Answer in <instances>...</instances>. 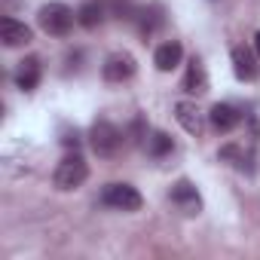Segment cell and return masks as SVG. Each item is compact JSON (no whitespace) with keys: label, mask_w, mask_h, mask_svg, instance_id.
Returning <instances> with one entry per match:
<instances>
[{"label":"cell","mask_w":260,"mask_h":260,"mask_svg":"<svg viewBox=\"0 0 260 260\" xmlns=\"http://www.w3.org/2000/svg\"><path fill=\"white\" fill-rule=\"evenodd\" d=\"M37 22H40V28H43L49 37H68L71 28H74V22H77V16H74V10H71L68 4H61V0H52V4L40 7Z\"/></svg>","instance_id":"obj_1"},{"label":"cell","mask_w":260,"mask_h":260,"mask_svg":"<svg viewBox=\"0 0 260 260\" xmlns=\"http://www.w3.org/2000/svg\"><path fill=\"white\" fill-rule=\"evenodd\" d=\"M89 144H92V150H95L101 159H110V156H116L119 147H122V132H119L113 122L98 119V122L89 128Z\"/></svg>","instance_id":"obj_2"},{"label":"cell","mask_w":260,"mask_h":260,"mask_svg":"<svg viewBox=\"0 0 260 260\" xmlns=\"http://www.w3.org/2000/svg\"><path fill=\"white\" fill-rule=\"evenodd\" d=\"M89 178V166H86V159L83 156H77V153H71V156H64L58 166H55V175H52V184L58 187V190H77V187H83V181Z\"/></svg>","instance_id":"obj_3"},{"label":"cell","mask_w":260,"mask_h":260,"mask_svg":"<svg viewBox=\"0 0 260 260\" xmlns=\"http://www.w3.org/2000/svg\"><path fill=\"white\" fill-rule=\"evenodd\" d=\"M101 202L107 208H116V211H138L144 205L141 193L132 184H119V181H113V184H107L101 190Z\"/></svg>","instance_id":"obj_4"},{"label":"cell","mask_w":260,"mask_h":260,"mask_svg":"<svg viewBox=\"0 0 260 260\" xmlns=\"http://www.w3.org/2000/svg\"><path fill=\"white\" fill-rule=\"evenodd\" d=\"M138 71V61L132 52H110L101 64V77L107 83H125V80H132Z\"/></svg>","instance_id":"obj_5"},{"label":"cell","mask_w":260,"mask_h":260,"mask_svg":"<svg viewBox=\"0 0 260 260\" xmlns=\"http://www.w3.org/2000/svg\"><path fill=\"white\" fill-rule=\"evenodd\" d=\"M169 199L184 211V214H199L202 211V196H199V190H196V184H190L187 178H181L175 187H172V193H169Z\"/></svg>","instance_id":"obj_6"},{"label":"cell","mask_w":260,"mask_h":260,"mask_svg":"<svg viewBox=\"0 0 260 260\" xmlns=\"http://www.w3.org/2000/svg\"><path fill=\"white\" fill-rule=\"evenodd\" d=\"M31 37H34V34H31V28H28L25 22H16V19H10V16L0 19V40H4V46H10V49L28 46Z\"/></svg>","instance_id":"obj_7"},{"label":"cell","mask_w":260,"mask_h":260,"mask_svg":"<svg viewBox=\"0 0 260 260\" xmlns=\"http://www.w3.org/2000/svg\"><path fill=\"white\" fill-rule=\"evenodd\" d=\"M40 77H43V68H40V58H37V55L22 58L19 68H16V74H13V80H16V86H19L22 92H34L37 83H40Z\"/></svg>","instance_id":"obj_8"},{"label":"cell","mask_w":260,"mask_h":260,"mask_svg":"<svg viewBox=\"0 0 260 260\" xmlns=\"http://www.w3.org/2000/svg\"><path fill=\"white\" fill-rule=\"evenodd\" d=\"M175 116H178V122H181V128L187 135H202V128H205V122H202V113H199V107L193 104V101H178L175 104Z\"/></svg>","instance_id":"obj_9"},{"label":"cell","mask_w":260,"mask_h":260,"mask_svg":"<svg viewBox=\"0 0 260 260\" xmlns=\"http://www.w3.org/2000/svg\"><path fill=\"white\" fill-rule=\"evenodd\" d=\"M208 119H211V125L217 128V132H233V128L242 122V113L233 107V104H214L211 110H208Z\"/></svg>","instance_id":"obj_10"},{"label":"cell","mask_w":260,"mask_h":260,"mask_svg":"<svg viewBox=\"0 0 260 260\" xmlns=\"http://www.w3.org/2000/svg\"><path fill=\"white\" fill-rule=\"evenodd\" d=\"M233 71H236V77L239 80H257V58H254V52L248 49V46H236L233 49Z\"/></svg>","instance_id":"obj_11"},{"label":"cell","mask_w":260,"mask_h":260,"mask_svg":"<svg viewBox=\"0 0 260 260\" xmlns=\"http://www.w3.org/2000/svg\"><path fill=\"white\" fill-rule=\"evenodd\" d=\"M184 92L190 95H202L208 92V74H205V64L199 58H190L187 64V74H184Z\"/></svg>","instance_id":"obj_12"},{"label":"cell","mask_w":260,"mask_h":260,"mask_svg":"<svg viewBox=\"0 0 260 260\" xmlns=\"http://www.w3.org/2000/svg\"><path fill=\"white\" fill-rule=\"evenodd\" d=\"M181 58H184V46L178 43V40H169V43H162L159 49H156V55H153V64L159 68V71H175L178 64H181Z\"/></svg>","instance_id":"obj_13"},{"label":"cell","mask_w":260,"mask_h":260,"mask_svg":"<svg viewBox=\"0 0 260 260\" xmlns=\"http://www.w3.org/2000/svg\"><path fill=\"white\" fill-rule=\"evenodd\" d=\"M104 16H107V7H104V0H89V4H83L80 10H77V22L83 25V28H98L101 22H104Z\"/></svg>","instance_id":"obj_14"},{"label":"cell","mask_w":260,"mask_h":260,"mask_svg":"<svg viewBox=\"0 0 260 260\" xmlns=\"http://www.w3.org/2000/svg\"><path fill=\"white\" fill-rule=\"evenodd\" d=\"M220 159H226L230 166H236L239 172H251L254 166H251V153L245 150V147H239V144H226L223 150H220Z\"/></svg>","instance_id":"obj_15"},{"label":"cell","mask_w":260,"mask_h":260,"mask_svg":"<svg viewBox=\"0 0 260 260\" xmlns=\"http://www.w3.org/2000/svg\"><path fill=\"white\" fill-rule=\"evenodd\" d=\"M172 150H175V141H172L166 132H153V135L147 138V153H150V156L159 159V156H166V153H172Z\"/></svg>","instance_id":"obj_16"},{"label":"cell","mask_w":260,"mask_h":260,"mask_svg":"<svg viewBox=\"0 0 260 260\" xmlns=\"http://www.w3.org/2000/svg\"><path fill=\"white\" fill-rule=\"evenodd\" d=\"M162 10L159 7H150V10H141V34L144 37H150L159 25H162V16H159Z\"/></svg>","instance_id":"obj_17"},{"label":"cell","mask_w":260,"mask_h":260,"mask_svg":"<svg viewBox=\"0 0 260 260\" xmlns=\"http://www.w3.org/2000/svg\"><path fill=\"white\" fill-rule=\"evenodd\" d=\"M61 141H64V144H68V147H71V144H74V147H77V144H80V135H77V128H74V132H68V135H64V138H61Z\"/></svg>","instance_id":"obj_18"},{"label":"cell","mask_w":260,"mask_h":260,"mask_svg":"<svg viewBox=\"0 0 260 260\" xmlns=\"http://www.w3.org/2000/svg\"><path fill=\"white\" fill-rule=\"evenodd\" d=\"M254 49H257V55H260V31L254 34Z\"/></svg>","instance_id":"obj_19"}]
</instances>
